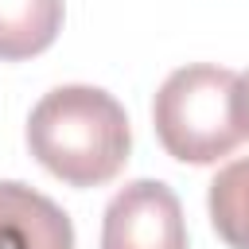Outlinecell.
<instances>
[{"mask_svg": "<svg viewBox=\"0 0 249 249\" xmlns=\"http://www.w3.org/2000/svg\"><path fill=\"white\" fill-rule=\"evenodd\" d=\"M233 109H237V124H241V136H249V70L237 78V89H233Z\"/></svg>", "mask_w": 249, "mask_h": 249, "instance_id": "7", "label": "cell"}, {"mask_svg": "<svg viewBox=\"0 0 249 249\" xmlns=\"http://www.w3.org/2000/svg\"><path fill=\"white\" fill-rule=\"evenodd\" d=\"M237 74L226 66L195 62L167 74L152 101L156 136L179 163H214L241 144L233 109Z\"/></svg>", "mask_w": 249, "mask_h": 249, "instance_id": "2", "label": "cell"}, {"mask_svg": "<svg viewBox=\"0 0 249 249\" xmlns=\"http://www.w3.org/2000/svg\"><path fill=\"white\" fill-rule=\"evenodd\" d=\"M0 249H74V226L58 202L27 183H0Z\"/></svg>", "mask_w": 249, "mask_h": 249, "instance_id": "4", "label": "cell"}, {"mask_svg": "<svg viewBox=\"0 0 249 249\" xmlns=\"http://www.w3.org/2000/svg\"><path fill=\"white\" fill-rule=\"evenodd\" d=\"M101 249H187L179 195L160 179H136L121 187L105 206Z\"/></svg>", "mask_w": 249, "mask_h": 249, "instance_id": "3", "label": "cell"}, {"mask_svg": "<svg viewBox=\"0 0 249 249\" xmlns=\"http://www.w3.org/2000/svg\"><path fill=\"white\" fill-rule=\"evenodd\" d=\"M62 31V0H0V62L43 54Z\"/></svg>", "mask_w": 249, "mask_h": 249, "instance_id": "5", "label": "cell"}, {"mask_svg": "<svg viewBox=\"0 0 249 249\" xmlns=\"http://www.w3.org/2000/svg\"><path fill=\"white\" fill-rule=\"evenodd\" d=\"M31 156L70 187H101L121 175L132 132L124 105L97 86H58L27 117Z\"/></svg>", "mask_w": 249, "mask_h": 249, "instance_id": "1", "label": "cell"}, {"mask_svg": "<svg viewBox=\"0 0 249 249\" xmlns=\"http://www.w3.org/2000/svg\"><path fill=\"white\" fill-rule=\"evenodd\" d=\"M210 222L230 249H249V156L226 163L210 179Z\"/></svg>", "mask_w": 249, "mask_h": 249, "instance_id": "6", "label": "cell"}]
</instances>
